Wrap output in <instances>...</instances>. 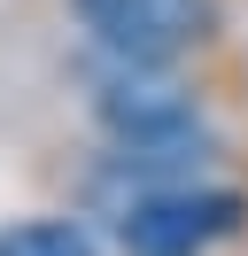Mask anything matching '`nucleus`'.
<instances>
[{
  "label": "nucleus",
  "instance_id": "obj_2",
  "mask_svg": "<svg viewBox=\"0 0 248 256\" xmlns=\"http://www.w3.org/2000/svg\"><path fill=\"white\" fill-rule=\"evenodd\" d=\"M70 8L86 39L116 62H194L225 32L217 0H70Z\"/></svg>",
  "mask_w": 248,
  "mask_h": 256
},
{
  "label": "nucleus",
  "instance_id": "obj_3",
  "mask_svg": "<svg viewBox=\"0 0 248 256\" xmlns=\"http://www.w3.org/2000/svg\"><path fill=\"white\" fill-rule=\"evenodd\" d=\"M0 256H101V240L70 218H16L0 225Z\"/></svg>",
  "mask_w": 248,
  "mask_h": 256
},
{
  "label": "nucleus",
  "instance_id": "obj_1",
  "mask_svg": "<svg viewBox=\"0 0 248 256\" xmlns=\"http://www.w3.org/2000/svg\"><path fill=\"white\" fill-rule=\"evenodd\" d=\"M101 218L124 256H210L248 233V194L217 178H101Z\"/></svg>",
  "mask_w": 248,
  "mask_h": 256
}]
</instances>
